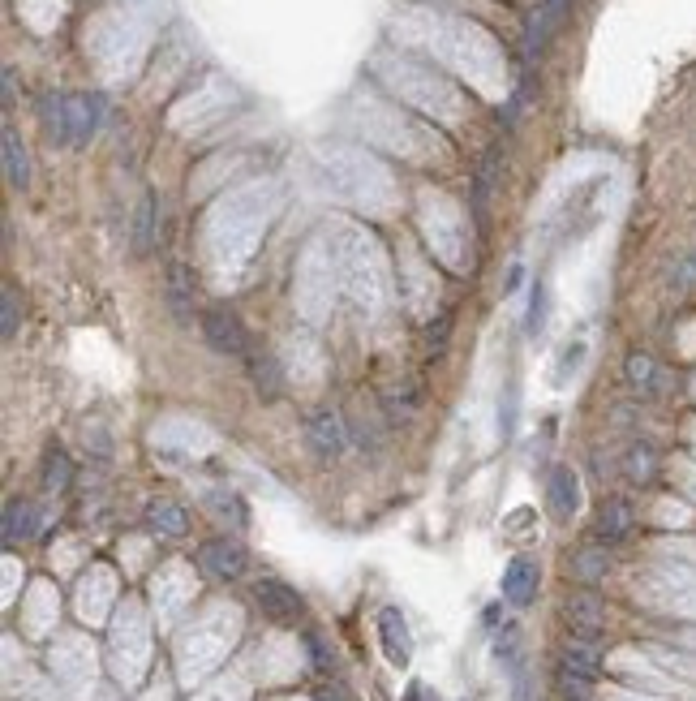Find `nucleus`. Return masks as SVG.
Instances as JSON below:
<instances>
[{"label":"nucleus","mask_w":696,"mask_h":701,"mask_svg":"<svg viewBox=\"0 0 696 701\" xmlns=\"http://www.w3.org/2000/svg\"><path fill=\"white\" fill-rule=\"evenodd\" d=\"M104 121L99 95H48L43 99V125L56 142H86Z\"/></svg>","instance_id":"nucleus-1"},{"label":"nucleus","mask_w":696,"mask_h":701,"mask_svg":"<svg viewBox=\"0 0 696 701\" xmlns=\"http://www.w3.org/2000/svg\"><path fill=\"white\" fill-rule=\"evenodd\" d=\"M202 336L207 345L224 357H250V336H245V323L232 314L228 306H211L202 314Z\"/></svg>","instance_id":"nucleus-2"},{"label":"nucleus","mask_w":696,"mask_h":701,"mask_svg":"<svg viewBox=\"0 0 696 701\" xmlns=\"http://www.w3.org/2000/svg\"><path fill=\"white\" fill-rule=\"evenodd\" d=\"M306 443H310V452L318 456V461H336V456L344 452V443H348V426L340 413H331V409H318L306 418Z\"/></svg>","instance_id":"nucleus-3"},{"label":"nucleus","mask_w":696,"mask_h":701,"mask_svg":"<svg viewBox=\"0 0 696 701\" xmlns=\"http://www.w3.org/2000/svg\"><path fill=\"white\" fill-rule=\"evenodd\" d=\"M572 0H542L538 9H533V18L525 26V65H533L542 56V48L550 44V35L563 26V18H568Z\"/></svg>","instance_id":"nucleus-4"},{"label":"nucleus","mask_w":696,"mask_h":701,"mask_svg":"<svg viewBox=\"0 0 696 701\" xmlns=\"http://www.w3.org/2000/svg\"><path fill=\"white\" fill-rule=\"evenodd\" d=\"M245 564H250L245 560V547L232 538H211V542H202V551H198V568L215 581H237Z\"/></svg>","instance_id":"nucleus-5"},{"label":"nucleus","mask_w":696,"mask_h":701,"mask_svg":"<svg viewBox=\"0 0 696 701\" xmlns=\"http://www.w3.org/2000/svg\"><path fill=\"white\" fill-rule=\"evenodd\" d=\"M254 598H258V607H263L267 620L275 624H293L297 615H301V598L293 585H284V581H275V577H263L254 585Z\"/></svg>","instance_id":"nucleus-6"},{"label":"nucleus","mask_w":696,"mask_h":701,"mask_svg":"<svg viewBox=\"0 0 696 701\" xmlns=\"http://www.w3.org/2000/svg\"><path fill=\"white\" fill-rule=\"evenodd\" d=\"M379 641H383V654L391 667H409L413 658V637H409V624L396 607H383L379 611Z\"/></svg>","instance_id":"nucleus-7"},{"label":"nucleus","mask_w":696,"mask_h":701,"mask_svg":"<svg viewBox=\"0 0 696 701\" xmlns=\"http://www.w3.org/2000/svg\"><path fill=\"white\" fill-rule=\"evenodd\" d=\"M563 615H568V624H572V633L576 637H585L593 641L606 628V607H602V598L598 594H589V590H580L568 598V607H563Z\"/></svg>","instance_id":"nucleus-8"},{"label":"nucleus","mask_w":696,"mask_h":701,"mask_svg":"<svg viewBox=\"0 0 696 701\" xmlns=\"http://www.w3.org/2000/svg\"><path fill=\"white\" fill-rule=\"evenodd\" d=\"M533 594H538V564H533L529 555H516L503 572V598L512 607H529Z\"/></svg>","instance_id":"nucleus-9"},{"label":"nucleus","mask_w":696,"mask_h":701,"mask_svg":"<svg viewBox=\"0 0 696 701\" xmlns=\"http://www.w3.org/2000/svg\"><path fill=\"white\" fill-rule=\"evenodd\" d=\"M546 499H550V512H555V521H572V512L580 508V482L568 465L550 469L546 478Z\"/></svg>","instance_id":"nucleus-10"},{"label":"nucleus","mask_w":696,"mask_h":701,"mask_svg":"<svg viewBox=\"0 0 696 701\" xmlns=\"http://www.w3.org/2000/svg\"><path fill=\"white\" fill-rule=\"evenodd\" d=\"M559 667L572 671V676H580V680H593V676L602 671V654H598V646H593V641L572 637L568 646H563V654H559Z\"/></svg>","instance_id":"nucleus-11"},{"label":"nucleus","mask_w":696,"mask_h":701,"mask_svg":"<svg viewBox=\"0 0 696 701\" xmlns=\"http://www.w3.org/2000/svg\"><path fill=\"white\" fill-rule=\"evenodd\" d=\"M147 525L155 529L159 538H181L185 529H190V517H185V508L172 504V499H151V504H147Z\"/></svg>","instance_id":"nucleus-12"},{"label":"nucleus","mask_w":696,"mask_h":701,"mask_svg":"<svg viewBox=\"0 0 696 701\" xmlns=\"http://www.w3.org/2000/svg\"><path fill=\"white\" fill-rule=\"evenodd\" d=\"M632 534V504L628 499H606L598 512V538L602 542H623Z\"/></svg>","instance_id":"nucleus-13"},{"label":"nucleus","mask_w":696,"mask_h":701,"mask_svg":"<svg viewBox=\"0 0 696 701\" xmlns=\"http://www.w3.org/2000/svg\"><path fill=\"white\" fill-rule=\"evenodd\" d=\"M606 572H611V555H606V547H580L572 555V577L580 585H598V581H606Z\"/></svg>","instance_id":"nucleus-14"},{"label":"nucleus","mask_w":696,"mask_h":701,"mask_svg":"<svg viewBox=\"0 0 696 701\" xmlns=\"http://www.w3.org/2000/svg\"><path fill=\"white\" fill-rule=\"evenodd\" d=\"M190 302H194V280H190V271H185L181 263H172L168 267V306L172 314H177L181 323H190Z\"/></svg>","instance_id":"nucleus-15"},{"label":"nucleus","mask_w":696,"mask_h":701,"mask_svg":"<svg viewBox=\"0 0 696 701\" xmlns=\"http://www.w3.org/2000/svg\"><path fill=\"white\" fill-rule=\"evenodd\" d=\"M623 375H628V383L641 396H654L658 388H662V370H658V362L649 353H632L628 357V366H623Z\"/></svg>","instance_id":"nucleus-16"},{"label":"nucleus","mask_w":696,"mask_h":701,"mask_svg":"<svg viewBox=\"0 0 696 701\" xmlns=\"http://www.w3.org/2000/svg\"><path fill=\"white\" fill-rule=\"evenodd\" d=\"M5 177L13 190H26V181H31V160H26V147L22 138L5 125Z\"/></svg>","instance_id":"nucleus-17"},{"label":"nucleus","mask_w":696,"mask_h":701,"mask_svg":"<svg viewBox=\"0 0 696 701\" xmlns=\"http://www.w3.org/2000/svg\"><path fill=\"white\" fill-rule=\"evenodd\" d=\"M623 474H628V482H636V486L654 482V474H658V452L649 448V443H632L628 456H623Z\"/></svg>","instance_id":"nucleus-18"},{"label":"nucleus","mask_w":696,"mask_h":701,"mask_svg":"<svg viewBox=\"0 0 696 701\" xmlns=\"http://www.w3.org/2000/svg\"><path fill=\"white\" fill-rule=\"evenodd\" d=\"M250 379H254V388H258L263 400H275L280 388H284V375H280V362H275V357L250 353Z\"/></svg>","instance_id":"nucleus-19"},{"label":"nucleus","mask_w":696,"mask_h":701,"mask_svg":"<svg viewBox=\"0 0 696 701\" xmlns=\"http://www.w3.org/2000/svg\"><path fill=\"white\" fill-rule=\"evenodd\" d=\"M35 534V508L22 504V499H13L5 508V542H22Z\"/></svg>","instance_id":"nucleus-20"},{"label":"nucleus","mask_w":696,"mask_h":701,"mask_svg":"<svg viewBox=\"0 0 696 701\" xmlns=\"http://www.w3.org/2000/svg\"><path fill=\"white\" fill-rule=\"evenodd\" d=\"M69 482H74V465H69V456L61 448H48V456H43V486H48V491H65Z\"/></svg>","instance_id":"nucleus-21"},{"label":"nucleus","mask_w":696,"mask_h":701,"mask_svg":"<svg viewBox=\"0 0 696 701\" xmlns=\"http://www.w3.org/2000/svg\"><path fill=\"white\" fill-rule=\"evenodd\" d=\"M151 228H155V198L147 194L138 207V220H134V250L147 254L151 250Z\"/></svg>","instance_id":"nucleus-22"},{"label":"nucleus","mask_w":696,"mask_h":701,"mask_svg":"<svg viewBox=\"0 0 696 701\" xmlns=\"http://www.w3.org/2000/svg\"><path fill=\"white\" fill-rule=\"evenodd\" d=\"M589 689H593V680H580V676H572V671L559 667V693H563V701H589Z\"/></svg>","instance_id":"nucleus-23"},{"label":"nucleus","mask_w":696,"mask_h":701,"mask_svg":"<svg viewBox=\"0 0 696 701\" xmlns=\"http://www.w3.org/2000/svg\"><path fill=\"white\" fill-rule=\"evenodd\" d=\"M542 323H546V289H542V284H533V293H529V319H525L529 336H538Z\"/></svg>","instance_id":"nucleus-24"},{"label":"nucleus","mask_w":696,"mask_h":701,"mask_svg":"<svg viewBox=\"0 0 696 701\" xmlns=\"http://www.w3.org/2000/svg\"><path fill=\"white\" fill-rule=\"evenodd\" d=\"M512 426H516V383H507V409H499V431H503V439H512Z\"/></svg>","instance_id":"nucleus-25"},{"label":"nucleus","mask_w":696,"mask_h":701,"mask_svg":"<svg viewBox=\"0 0 696 701\" xmlns=\"http://www.w3.org/2000/svg\"><path fill=\"white\" fill-rule=\"evenodd\" d=\"M0 327H5V340L18 332V293H13V289H5V323H0Z\"/></svg>","instance_id":"nucleus-26"},{"label":"nucleus","mask_w":696,"mask_h":701,"mask_svg":"<svg viewBox=\"0 0 696 701\" xmlns=\"http://www.w3.org/2000/svg\"><path fill=\"white\" fill-rule=\"evenodd\" d=\"M692 280H696V254H692V259H684V267L671 276V284H675V289H688Z\"/></svg>","instance_id":"nucleus-27"},{"label":"nucleus","mask_w":696,"mask_h":701,"mask_svg":"<svg viewBox=\"0 0 696 701\" xmlns=\"http://www.w3.org/2000/svg\"><path fill=\"white\" fill-rule=\"evenodd\" d=\"M447 327H452L447 319H439V323L430 327V336H426V340H430V349H443V345H447Z\"/></svg>","instance_id":"nucleus-28"},{"label":"nucleus","mask_w":696,"mask_h":701,"mask_svg":"<svg viewBox=\"0 0 696 701\" xmlns=\"http://www.w3.org/2000/svg\"><path fill=\"white\" fill-rule=\"evenodd\" d=\"M318 701H348V697H344V689H336V684H331V689L318 693Z\"/></svg>","instance_id":"nucleus-29"},{"label":"nucleus","mask_w":696,"mask_h":701,"mask_svg":"<svg viewBox=\"0 0 696 701\" xmlns=\"http://www.w3.org/2000/svg\"><path fill=\"white\" fill-rule=\"evenodd\" d=\"M5 104H13V69H5Z\"/></svg>","instance_id":"nucleus-30"}]
</instances>
